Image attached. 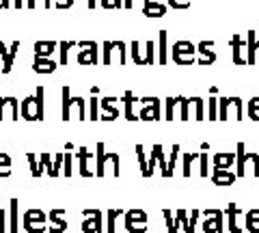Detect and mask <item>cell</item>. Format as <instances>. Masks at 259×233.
<instances>
[{
  "instance_id": "obj_23",
  "label": "cell",
  "mask_w": 259,
  "mask_h": 233,
  "mask_svg": "<svg viewBox=\"0 0 259 233\" xmlns=\"http://www.w3.org/2000/svg\"><path fill=\"white\" fill-rule=\"evenodd\" d=\"M164 13H166V7L162 3H149V0L143 3V15L145 18H162Z\"/></svg>"
},
{
  "instance_id": "obj_27",
  "label": "cell",
  "mask_w": 259,
  "mask_h": 233,
  "mask_svg": "<svg viewBox=\"0 0 259 233\" xmlns=\"http://www.w3.org/2000/svg\"><path fill=\"white\" fill-rule=\"evenodd\" d=\"M123 210H108L106 212V231L108 233H115L117 231V222L119 218H123Z\"/></svg>"
},
{
  "instance_id": "obj_40",
  "label": "cell",
  "mask_w": 259,
  "mask_h": 233,
  "mask_svg": "<svg viewBox=\"0 0 259 233\" xmlns=\"http://www.w3.org/2000/svg\"><path fill=\"white\" fill-rule=\"evenodd\" d=\"M177 158H180V145H173V151L168 156V177H173V168L177 166Z\"/></svg>"
},
{
  "instance_id": "obj_51",
  "label": "cell",
  "mask_w": 259,
  "mask_h": 233,
  "mask_svg": "<svg viewBox=\"0 0 259 233\" xmlns=\"http://www.w3.org/2000/svg\"><path fill=\"white\" fill-rule=\"evenodd\" d=\"M168 5H171L173 9H186V7L190 5V0H168Z\"/></svg>"
},
{
  "instance_id": "obj_31",
  "label": "cell",
  "mask_w": 259,
  "mask_h": 233,
  "mask_svg": "<svg viewBox=\"0 0 259 233\" xmlns=\"http://www.w3.org/2000/svg\"><path fill=\"white\" fill-rule=\"evenodd\" d=\"M162 216H164V220H166V231L168 233H177L180 231V218L177 216H173V212L171 210H162Z\"/></svg>"
},
{
  "instance_id": "obj_37",
  "label": "cell",
  "mask_w": 259,
  "mask_h": 233,
  "mask_svg": "<svg viewBox=\"0 0 259 233\" xmlns=\"http://www.w3.org/2000/svg\"><path fill=\"white\" fill-rule=\"evenodd\" d=\"M44 86H37L35 91V104H37V119L39 121H44Z\"/></svg>"
},
{
  "instance_id": "obj_25",
  "label": "cell",
  "mask_w": 259,
  "mask_h": 233,
  "mask_svg": "<svg viewBox=\"0 0 259 233\" xmlns=\"http://www.w3.org/2000/svg\"><path fill=\"white\" fill-rule=\"evenodd\" d=\"M166 30H160L158 35V65H166L168 63V45H166Z\"/></svg>"
},
{
  "instance_id": "obj_55",
  "label": "cell",
  "mask_w": 259,
  "mask_h": 233,
  "mask_svg": "<svg viewBox=\"0 0 259 233\" xmlns=\"http://www.w3.org/2000/svg\"><path fill=\"white\" fill-rule=\"evenodd\" d=\"M11 7V0H0V9H9Z\"/></svg>"
},
{
  "instance_id": "obj_2",
  "label": "cell",
  "mask_w": 259,
  "mask_h": 233,
  "mask_svg": "<svg viewBox=\"0 0 259 233\" xmlns=\"http://www.w3.org/2000/svg\"><path fill=\"white\" fill-rule=\"evenodd\" d=\"M127 45L123 41H104V65H125Z\"/></svg>"
},
{
  "instance_id": "obj_60",
  "label": "cell",
  "mask_w": 259,
  "mask_h": 233,
  "mask_svg": "<svg viewBox=\"0 0 259 233\" xmlns=\"http://www.w3.org/2000/svg\"><path fill=\"white\" fill-rule=\"evenodd\" d=\"M149 3H160V0H149Z\"/></svg>"
},
{
  "instance_id": "obj_26",
  "label": "cell",
  "mask_w": 259,
  "mask_h": 233,
  "mask_svg": "<svg viewBox=\"0 0 259 233\" xmlns=\"http://www.w3.org/2000/svg\"><path fill=\"white\" fill-rule=\"evenodd\" d=\"M136 158H139V168H141V175H143V177H151V171H149V160H147V156H145V147H143V145L139 143V145H136Z\"/></svg>"
},
{
  "instance_id": "obj_3",
  "label": "cell",
  "mask_w": 259,
  "mask_h": 233,
  "mask_svg": "<svg viewBox=\"0 0 259 233\" xmlns=\"http://www.w3.org/2000/svg\"><path fill=\"white\" fill-rule=\"evenodd\" d=\"M22 227L28 233H44L48 231V214L41 210H26L22 216Z\"/></svg>"
},
{
  "instance_id": "obj_13",
  "label": "cell",
  "mask_w": 259,
  "mask_h": 233,
  "mask_svg": "<svg viewBox=\"0 0 259 233\" xmlns=\"http://www.w3.org/2000/svg\"><path fill=\"white\" fill-rule=\"evenodd\" d=\"M100 106H102V110H100V119L102 121H115V119H119V115H121V110H119V106H117V98H100Z\"/></svg>"
},
{
  "instance_id": "obj_29",
  "label": "cell",
  "mask_w": 259,
  "mask_h": 233,
  "mask_svg": "<svg viewBox=\"0 0 259 233\" xmlns=\"http://www.w3.org/2000/svg\"><path fill=\"white\" fill-rule=\"evenodd\" d=\"M180 102H182V98H166L164 100V119L173 121L175 112L180 110Z\"/></svg>"
},
{
  "instance_id": "obj_32",
  "label": "cell",
  "mask_w": 259,
  "mask_h": 233,
  "mask_svg": "<svg viewBox=\"0 0 259 233\" xmlns=\"http://www.w3.org/2000/svg\"><path fill=\"white\" fill-rule=\"evenodd\" d=\"M11 175V156L7 151H0V177H9Z\"/></svg>"
},
{
  "instance_id": "obj_24",
  "label": "cell",
  "mask_w": 259,
  "mask_h": 233,
  "mask_svg": "<svg viewBox=\"0 0 259 233\" xmlns=\"http://www.w3.org/2000/svg\"><path fill=\"white\" fill-rule=\"evenodd\" d=\"M227 216H229V231L231 233H240L242 231V214L236 205L227 207Z\"/></svg>"
},
{
  "instance_id": "obj_19",
  "label": "cell",
  "mask_w": 259,
  "mask_h": 233,
  "mask_svg": "<svg viewBox=\"0 0 259 233\" xmlns=\"http://www.w3.org/2000/svg\"><path fill=\"white\" fill-rule=\"evenodd\" d=\"M175 216L180 218V224L184 227L186 233H194V224H197V218H199V212L197 210H192L190 216H188V212H186V210H180Z\"/></svg>"
},
{
  "instance_id": "obj_16",
  "label": "cell",
  "mask_w": 259,
  "mask_h": 233,
  "mask_svg": "<svg viewBox=\"0 0 259 233\" xmlns=\"http://www.w3.org/2000/svg\"><path fill=\"white\" fill-rule=\"evenodd\" d=\"M203 231L205 233H221L223 231V212L218 210H205L203 212Z\"/></svg>"
},
{
  "instance_id": "obj_59",
  "label": "cell",
  "mask_w": 259,
  "mask_h": 233,
  "mask_svg": "<svg viewBox=\"0 0 259 233\" xmlns=\"http://www.w3.org/2000/svg\"><path fill=\"white\" fill-rule=\"evenodd\" d=\"M74 143H65V151H74Z\"/></svg>"
},
{
  "instance_id": "obj_1",
  "label": "cell",
  "mask_w": 259,
  "mask_h": 233,
  "mask_svg": "<svg viewBox=\"0 0 259 233\" xmlns=\"http://www.w3.org/2000/svg\"><path fill=\"white\" fill-rule=\"evenodd\" d=\"M127 50L134 65H156V41H132Z\"/></svg>"
},
{
  "instance_id": "obj_22",
  "label": "cell",
  "mask_w": 259,
  "mask_h": 233,
  "mask_svg": "<svg viewBox=\"0 0 259 233\" xmlns=\"http://www.w3.org/2000/svg\"><path fill=\"white\" fill-rule=\"evenodd\" d=\"M151 156L156 158L162 177H168V160L164 156V147H162V145H153V147H151Z\"/></svg>"
},
{
  "instance_id": "obj_6",
  "label": "cell",
  "mask_w": 259,
  "mask_h": 233,
  "mask_svg": "<svg viewBox=\"0 0 259 233\" xmlns=\"http://www.w3.org/2000/svg\"><path fill=\"white\" fill-rule=\"evenodd\" d=\"M95 175H97V177H104V175L119 177V175H121V158H119L117 151H106V156H104V162L95 171Z\"/></svg>"
},
{
  "instance_id": "obj_57",
  "label": "cell",
  "mask_w": 259,
  "mask_h": 233,
  "mask_svg": "<svg viewBox=\"0 0 259 233\" xmlns=\"http://www.w3.org/2000/svg\"><path fill=\"white\" fill-rule=\"evenodd\" d=\"M123 7L125 9H134V0H123Z\"/></svg>"
},
{
  "instance_id": "obj_33",
  "label": "cell",
  "mask_w": 259,
  "mask_h": 233,
  "mask_svg": "<svg viewBox=\"0 0 259 233\" xmlns=\"http://www.w3.org/2000/svg\"><path fill=\"white\" fill-rule=\"evenodd\" d=\"M63 175L71 177L74 175V151H65L63 156Z\"/></svg>"
},
{
  "instance_id": "obj_17",
  "label": "cell",
  "mask_w": 259,
  "mask_h": 233,
  "mask_svg": "<svg viewBox=\"0 0 259 233\" xmlns=\"http://www.w3.org/2000/svg\"><path fill=\"white\" fill-rule=\"evenodd\" d=\"M18 48H20V41H13L9 50H7V45L0 41V59H3V74H11L13 61H15V56H18Z\"/></svg>"
},
{
  "instance_id": "obj_49",
  "label": "cell",
  "mask_w": 259,
  "mask_h": 233,
  "mask_svg": "<svg viewBox=\"0 0 259 233\" xmlns=\"http://www.w3.org/2000/svg\"><path fill=\"white\" fill-rule=\"evenodd\" d=\"M102 9H121L123 7V0H100Z\"/></svg>"
},
{
  "instance_id": "obj_41",
  "label": "cell",
  "mask_w": 259,
  "mask_h": 233,
  "mask_svg": "<svg viewBox=\"0 0 259 233\" xmlns=\"http://www.w3.org/2000/svg\"><path fill=\"white\" fill-rule=\"evenodd\" d=\"M63 156H65V154H56V156H54V164H52L50 177H59V175H63Z\"/></svg>"
},
{
  "instance_id": "obj_10",
  "label": "cell",
  "mask_w": 259,
  "mask_h": 233,
  "mask_svg": "<svg viewBox=\"0 0 259 233\" xmlns=\"http://www.w3.org/2000/svg\"><path fill=\"white\" fill-rule=\"evenodd\" d=\"M121 102H123V117L127 119V121H139L141 98H136L132 91H125L123 98H121Z\"/></svg>"
},
{
  "instance_id": "obj_14",
  "label": "cell",
  "mask_w": 259,
  "mask_h": 233,
  "mask_svg": "<svg viewBox=\"0 0 259 233\" xmlns=\"http://www.w3.org/2000/svg\"><path fill=\"white\" fill-rule=\"evenodd\" d=\"M69 119H78V121H87V100L80 95H71L69 110H67V121Z\"/></svg>"
},
{
  "instance_id": "obj_54",
  "label": "cell",
  "mask_w": 259,
  "mask_h": 233,
  "mask_svg": "<svg viewBox=\"0 0 259 233\" xmlns=\"http://www.w3.org/2000/svg\"><path fill=\"white\" fill-rule=\"evenodd\" d=\"M209 115H212L209 119H216V102L214 100H209Z\"/></svg>"
},
{
  "instance_id": "obj_45",
  "label": "cell",
  "mask_w": 259,
  "mask_h": 233,
  "mask_svg": "<svg viewBox=\"0 0 259 233\" xmlns=\"http://www.w3.org/2000/svg\"><path fill=\"white\" fill-rule=\"evenodd\" d=\"M190 104L194 108V119H203V100H201V98H192Z\"/></svg>"
},
{
  "instance_id": "obj_8",
  "label": "cell",
  "mask_w": 259,
  "mask_h": 233,
  "mask_svg": "<svg viewBox=\"0 0 259 233\" xmlns=\"http://www.w3.org/2000/svg\"><path fill=\"white\" fill-rule=\"evenodd\" d=\"M82 216H84V220L80 224V229L84 233H102L104 231V214L100 210H84Z\"/></svg>"
},
{
  "instance_id": "obj_42",
  "label": "cell",
  "mask_w": 259,
  "mask_h": 233,
  "mask_svg": "<svg viewBox=\"0 0 259 233\" xmlns=\"http://www.w3.org/2000/svg\"><path fill=\"white\" fill-rule=\"evenodd\" d=\"M180 119L182 121H188L190 119V100H186V98H182L180 102Z\"/></svg>"
},
{
  "instance_id": "obj_58",
  "label": "cell",
  "mask_w": 259,
  "mask_h": 233,
  "mask_svg": "<svg viewBox=\"0 0 259 233\" xmlns=\"http://www.w3.org/2000/svg\"><path fill=\"white\" fill-rule=\"evenodd\" d=\"M87 7H89V9H95V7H97V0H87Z\"/></svg>"
},
{
  "instance_id": "obj_9",
  "label": "cell",
  "mask_w": 259,
  "mask_h": 233,
  "mask_svg": "<svg viewBox=\"0 0 259 233\" xmlns=\"http://www.w3.org/2000/svg\"><path fill=\"white\" fill-rule=\"evenodd\" d=\"M78 52V65H97V56H100V48L95 41H80Z\"/></svg>"
},
{
  "instance_id": "obj_15",
  "label": "cell",
  "mask_w": 259,
  "mask_h": 233,
  "mask_svg": "<svg viewBox=\"0 0 259 233\" xmlns=\"http://www.w3.org/2000/svg\"><path fill=\"white\" fill-rule=\"evenodd\" d=\"M69 222L65 220V210H52L48 214V231L50 233H65Z\"/></svg>"
},
{
  "instance_id": "obj_56",
  "label": "cell",
  "mask_w": 259,
  "mask_h": 233,
  "mask_svg": "<svg viewBox=\"0 0 259 233\" xmlns=\"http://www.w3.org/2000/svg\"><path fill=\"white\" fill-rule=\"evenodd\" d=\"M24 3H26V0H13V7H15V9H22Z\"/></svg>"
},
{
  "instance_id": "obj_44",
  "label": "cell",
  "mask_w": 259,
  "mask_h": 233,
  "mask_svg": "<svg viewBox=\"0 0 259 233\" xmlns=\"http://www.w3.org/2000/svg\"><path fill=\"white\" fill-rule=\"evenodd\" d=\"M39 162H41V166L46 168V173H48V175L52 173V164H54V160H52V156L48 154V151H44V154L39 156Z\"/></svg>"
},
{
  "instance_id": "obj_4",
  "label": "cell",
  "mask_w": 259,
  "mask_h": 233,
  "mask_svg": "<svg viewBox=\"0 0 259 233\" xmlns=\"http://www.w3.org/2000/svg\"><path fill=\"white\" fill-rule=\"evenodd\" d=\"M125 231L130 233H147V212L145 210H127L123 214Z\"/></svg>"
},
{
  "instance_id": "obj_36",
  "label": "cell",
  "mask_w": 259,
  "mask_h": 233,
  "mask_svg": "<svg viewBox=\"0 0 259 233\" xmlns=\"http://www.w3.org/2000/svg\"><path fill=\"white\" fill-rule=\"evenodd\" d=\"M76 41H61L59 43V54H61V65H67L69 63V48H74Z\"/></svg>"
},
{
  "instance_id": "obj_43",
  "label": "cell",
  "mask_w": 259,
  "mask_h": 233,
  "mask_svg": "<svg viewBox=\"0 0 259 233\" xmlns=\"http://www.w3.org/2000/svg\"><path fill=\"white\" fill-rule=\"evenodd\" d=\"M26 9H37V7H44V9H50L52 7V0H26L24 3Z\"/></svg>"
},
{
  "instance_id": "obj_50",
  "label": "cell",
  "mask_w": 259,
  "mask_h": 233,
  "mask_svg": "<svg viewBox=\"0 0 259 233\" xmlns=\"http://www.w3.org/2000/svg\"><path fill=\"white\" fill-rule=\"evenodd\" d=\"M9 231V220H7V212L0 207V233Z\"/></svg>"
},
{
  "instance_id": "obj_34",
  "label": "cell",
  "mask_w": 259,
  "mask_h": 233,
  "mask_svg": "<svg viewBox=\"0 0 259 233\" xmlns=\"http://www.w3.org/2000/svg\"><path fill=\"white\" fill-rule=\"evenodd\" d=\"M87 104H89V119H91V121H97V119H100V110H102L100 98H97V95H93V98L89 100Z\"/></svg>"
},
{
  "instance_id": "obj_46",
  "label": "cell",
  "mask_w": 259,
  "mask_h": 233,
  "mask_svg": "<svg viewBox=\"0 0 259 233\" xmlns=\"http://www.w3.org/2000/svg\"><path fill=\"white\" fill-rule=\"evenodd\" d=\"M197 158H199L197 154H186V156H184V162H182V166H184V175H186V177H188V175H190L192 162H194V160H197Z\"/></svg>"
},
{
  "instance_id": "obj_18",
  "label": "cell",
  "mask_w": 259,
  "mask_h": 233,
  "mask_svg": "<svg viewBox=\"0 0 259 233\" xmlns=\"http://www.w3.org/2000/svg\"><path fill=\"white\" fill-rule=\"evenodd\" d=\"M20 117L26 119V121H39L37 119V104H35V95H28L24 98L20 104Z\"/></svg>"
},
{
  "instance_id": "obj_39",
  "label": "cell",
  "mask_w": 259,
  "mask_h": 233,
  "mask_svg": "<svg viewBox=\"0 0 259 233\" xmlns=\"http://www.w3.org/2000/svg\"><path fill=\"white\" fill-rule=\"evenodd\" d=\"M214 181L216 183H231L233 181V175L227 173L225 168H216V171H214Z\"/></svg>"
},
{
  "instance_id": "obj_12",
  "label": "cell",
  "mask_w": 259,
  "mask_h": 233,
  "mask_svg": "<svg viewBox=\"0 0 259 233\" xmlns=\"http://www.w3.org/2000/svg\"><path fill=\"white\" fill-rule=\"evenodd\" d=\"M95 158L93 151H89L87 147H80L76 151V160H78V173L82 175V177H93L95 171L91 168V160Z\"/></svg>"
},
{
  "instance_id": "obj_47",
  "label": "cell",
  "mask_w": 259,
  "mask_h": 233,
  "mask_svg": "<svg viewBox=\"0 0 259 233\" xmlns=\"http://www.w3.org/2000/svg\"><path fill=\"white\" fill-rule=\"evenodd\" d=\"M231 160H233L231 154H218L216 156V168H227L231 164Z\"/></svg>"
},
{
  "instance_id": "obj_30",
  "label": "cell",
  "mask_w": 259,
  "mask_h": 233,
  "mask_svg": "<svg viewBox=\"0 0 259 233\" xmlns=\"http://www.w3.org/2000/svg\"><path fill=\"white\" fill-rule=\"evenodd\" d=\"M26 160H28V164H30V175H32V177H41V175L46 173V168L41 166V162H39V158H35L32 151H28Z\"/></svg>"
},
{
  "instance_id": "obj_21",
  "label": "cell",
  "mask_w": 259,
  "mask_h": 233,
  "mask_svg": "<svg viewBox=\"0 0 259 233\" xmlns=\"http://www.w3.org/2000/svg\"><path fill=\"white\" fill-rule=\"evenodd\" d=\"M59 50V43L56 41H35V56H44V59H52L54 52Z\"/></svg>"
},
{
  "instance_id": "obj_53",
  "label": "cell",
  "mask_w": 259,
  "mask_h": 233,
  "mask_svg": "<svg viewBox=\"0 0 259 233\" xmlns=\"http://www.w3.org/2000/svg\"><path fill=\"white\" fill-rule=\"evenodd\" d=\"M201 175H207V156H201Z\"/></svg>"
},
{
  "instance_id": "obj_11",
  "label": "cell",
  "mask_w": 259,
  "mask_h": 233,
  "mask_svg": "<svg viewBox=\"0 0 259 233\" xmlns=\"http://www.w3.org/2000/svg\"><path fill=\"white\" fill-rule=\"evenodd\" d=\"M18 121L20 119V104L15 98H0V121Z\"/></svg>"
},
{
  "instance_id": "obj_38",
  "label": "cell",
  "mask_w": 259,
  "mask_h": 233,
  "mask_svg": "<svg viewBox=\"0 0 259 233\" xmlns=\"http://www.w3.org/2000/svg\"><path fill=\"white\" fill-rule=\"evenodd\" d=\"M61 95H63V106H61V119L67 121V110H69V102H71V95H69V86H63L61 89Z\"/></svg>"
},
{
  "instance_id": "obj_52",
  "label": "cell",
  "mask_w": 259,
  "mask_h": 233,
  "mask_svg": "<svg viewBox=\"0 0 259 233\" xmlns=\"http://www.w3.org/2000/svg\"><path fill=\"white\" fill-rule=\"evenodd\" d=\"M74 3L76 0H56L54 7L56 9H69V7H74Z\"/></svg>"
},
{
  "instance_id": "obj_28",
  "label": "cell",
  "mask_w": 259,
  "mask_h": 233,
  "mask_svg": "<svg viewBox=\"0 0 259 233\" xmlns=\"http://www.w3.org/2000/svg\"><path fill=\"white\" fill-rule=\"evenodd\" d=\"M18 229H20V222H18V199H11L9 201V231L18 233Z\"/></svg>"
},
{
  "instance_id": "obj_7",
  "label": "cell",
  "mask_w": 259,
  "mask_h": 233,
  "mask_svg": "<svg viewBox=\"0 0 259 233\" xmlns=\"http://www.w3.org/2000/svg\"><path fill=\"white\" fill-rule=\"evenodd\" d=\"M194 50H197V48L190 41H175L173 43V63H177V65H192Z\"/></svg>"
},
{
  "instance_id": "obj_5",
  "label": "cell",
  "mask_w": 259,
  "mask_h": 233,
  "mask_svg": "<svg viewBox=\"0 0 259 233\" xmlns=\"http://www.w3.org/2000/svg\"><path fill=\"white\" fill-rule=\"evenodd\" d=\"M141 121H158L162 117V102L158 98H141V112H139Z\"/></svg>"
},
{
  "instance_id": "obj_35",
  "label": "cell",
  "mask_w": 259,
  "mask_h": 233,
  "mask_svg": "<svg viewBox=\"0 0 259 233\" xmlns=\"http://www.w3.org/2000/svg\"><path fill=\"white\" fill-rule=\"evenodd\" d=\"M246 229L253 233H259V210H250L246 214Z\"/></svg>"
},
{
  "instance_id": "obj_20",
  "label": "cell",
  "mask_w": 259,
  "mask_h": 233,
  "mask_svg": "<svg viewBox=\"0 0 259 233\" xmlns=\"http://www.w3.org/2000/svg\"><path fill=\"white\" fill-rule=\"evenodd\" d=\"M59 67L54 63V59H44V56H35V61H32V69H35V74H52V71Z\"/></svg>"
},
{
  "instance_id": "obj_48",
  "label": "cell",
  "mask_w": 259,
  "mask_h": 233,
  "mask_svg": "<svg viewBox=\"0 0 259 233\" xmlns=\"http://www.w3.org/2000/svg\"><path fill=\"white\" fill-rule=\"evenodd\" d=\"M209 45H212V43H201V45H199V52L203 54V61H201V63H203V65H205V63H212V61H214V54L207 50Z\"/></svg>"
}]
</instances>
